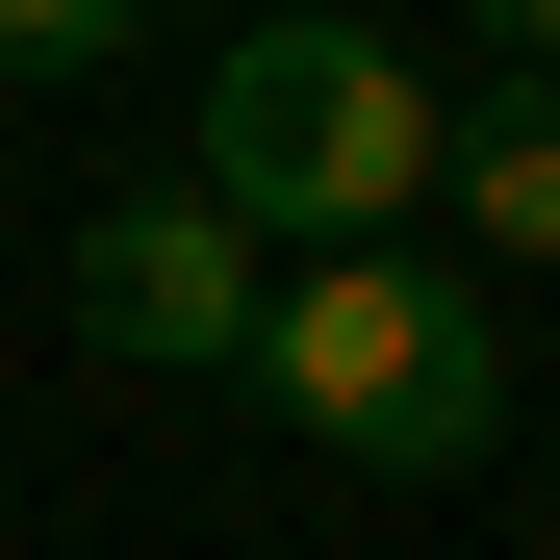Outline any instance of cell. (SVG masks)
<instances>
[{"mask_svg": "<svg viewBox=\"0 0 560 560\" xmlns=\"http://www.w3.org/2000/svg\"><path fill=\"white\" fill-rule=\"evenodd\" d=\"M255 383H280V433H306L331 485H458V458L510 433V331H485V280H433L383 230V255H306L255 306Z\"/></svg>", "mask_w": 560, "mask_h": 560, "instance_id": "cell-1", "label": "cell"}, {"mask_svg": "<svg viewBox=\"0 0 560 560\" xmlns=\"http://www.w3.org/2000/svg\"><path fill=\"white\" fill-rule=\"evenodd\" d=\"M205 205L255 255H383L433 205V77L383 26H331V0H280V26L205 51Z\"/></svg>", "mask_w": 560, "mask_h": 560, "instance_id": "cell-2", "label": "cell"}, {"mask_svg": "<svg viewBox=\"0 0 560 560\" xmlns=\"http://www.w3.org/2000/svg\"><path fill=\"white\" fill-rule=\"evenodd\" d=\"M280 306V255L205 205V178H128V205H77V331L128 357V383H230Z\"/></svg>", "mask_w": 560, "mask_h": 560, "instance_id": "cell-3", "label": "cell"}, {"mask_svg": "<svg viewBox=\"0 0 560 560\" xmlns=\"http://www.w3.org/2000/svg\"><path fill=\"white\" fill-rule=\"evenodd\" d=\"M433 205L485 230L510 280H560V77H485V103H433Z\"/></svg>", "mask_w": 560, "mask_h": 560, "instance_id": "cell-4", "label": "cell"}, {"mask_svg": "<svg viewBox=\"0 0 560 560\" xmlns=\"http://www.w3.org/2000/svg\"><path fill=\"white\" fill-rule=\"evenodd\" d=\"M153 0H0V77H128Z\"/></svg>", "mask_w": 560, "mask_h": 560, "instance_id": "cell-5", "label": "cell"}, {"mask_svg": "<svg viewBox=\"0 0 560 560\" xmlns=\"http://www.w3.org/2000/svg\"><path fill=\"white\" fill-rule=\"evenodd\" d=\"M458 26H485V51H510V77H560V0H458Z\"/></svg>", "mask_w": 560, "mask_h": 560, "instance_id": "cell-6", "label": "cell"}]
</instances>
